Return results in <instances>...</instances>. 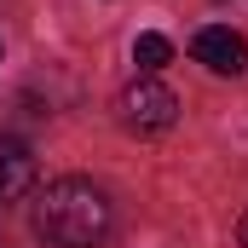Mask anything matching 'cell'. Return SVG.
I'll list each match as a JSON object with an SVG mask.
<instances>
[{"mask_svg":"<svg viewBox=\"0 0 248 248\" xmlns=\"http://www.w3.org/2000/svg\"><path fill=\"white\" fill-rule=\"evenodd\" d=\"M35 231L52 248H98L110 231V202L93 179H52L35 196Z\"/></svg>","mask_w":248,"mask_h":248,"instance_id":"cell-1","label":"cell"},{"mask_svg":"<svg viewBox=\"0 0 248 248\" xmlns=\"http://www.w3.org/2000/svg\"><path fill=\"white\" fill-rule=\"evenodd\" d=\"M122 122L133 127V133H168V127L179 122V98H173L156 75H139L122 93Z\"/></svg>","mask_w":248,"mask_h":248,"instance_id":"cell-2","label":"cell"},{"mask_svg":"<svg viewBox=\"0 0 248 248\" xmlns=\"http://www.w3.org/2000/svg\"><path fill=\"white\" fill-rule=\"evenodd\" d=\"M190 52H196V63H208L214 75H231V81H237V75L248 69V41L237 35V29H219V23L196 29Z\"/></svg>","mask_w":248,"mask_h":248,"instance_id":"cell-3","label":"cell"},{"mask_svg":"<svg viewBox=\"0 0 248 248\" xmlns=\"http://www.w3.org/2000/svg\"><path fill=\"white\" fill-rule=\"evenodd\" d=\"M29 185H35V156H29V144H23V139H0V208L17 202V196H29Z\"/></svg>","mask_w":248,"mask_h":248,"instance_id":"cell-4","label":"cell"},{"mask_svg":"<svg viewBox=\"0 0 248 248\" xmlns=\"http://www.w3.org/2000/svg\"><path fill=\"white\" fill-rule=\"evenodd\" d=\"M133 63H139V75L168 69V63H173V41H168V35H156V29H144V35L133 41Z\"/></svg>","mask_w":248,"mask_h":248,"instance_id":"cell-5","label":"cell"},{"mask_svg":"<svg viewBox=\"0 0 248 248\" xmlns=\"http://www.w3.org/2000/svg\"><path fill=\"white\" fill-rule=\"evenodd\" d=\"M237 243H243V248H248V214H243V225H237Z\"/></svg>","mask_w":248,"mask_h":248,"instance_id":"cell-6","label":"cell"}]
</instances>
